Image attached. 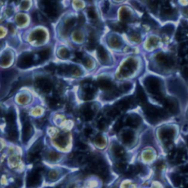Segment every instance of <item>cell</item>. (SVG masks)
<instances>
[{
    "label": "cell",
    "mask_w": 188,
    "mask_h": 188,
    "mask_svg": "<svg viewBox=\"0 0 188 188\" xmlns=\"http://www.w3.org/2000/svg\"><path fill=\"white\" fill-rule=\"evenodd\" d=\"M145 113L148 119L151 122H157L159 119L165 116V111L152 106H146L145 108Z\"/></svg>",
    "instance_id": "obj_1"
},
{
    "label": "cell",
    "mask_w": 188,
    "mask_h": 188,
    "mask_svg": "<svg viewBox=\"0 0 188 188\" xmlns=\"http://www.w3.org/2000/svg\"><path fill=\"white\" fill-rule=\"evenodd\" d=\"M41 174L38 171H32L27 177V186L29 188L38 186L41 182Z\"/></svg>",
    "instance_id": "obj_2"
},
{
    "label": "cell",
    "mask_w": 188,
    "mask_h": 188,
    "mask_svg": "<svg viewBox=\"0 0 188 188\" xmlns=\"http://www.w3.org/2000/svg\"><path fill=\"white\" fill-rule=\"evenodd\" d=\"M33 134V128L31 124L28 121H25L23 125V128H22V140L23 142H27Z\"/></svg>",
    "instance_id": "obj_3"
},
{
    "label": "cell",
    "mask_w": 188,
    "mask_h": 188,
    "mask_svg": "<svg viewBox=\"0 0 188 188\" xmlns=\"http://www.w3.org/2000/svg\"><path fill=\"white\" fill-rule=\"evenodd\" d=\"M146 87H148V89L151 92L154 93H158L160 91V84L158 80L155 78H149L148 79Z\"/></svg>",
    "instance_id": "obj_4"
},
{
    "label": "cell",
    "mask_w": 188,
    "mask_h": 188,
    "mask_svg": "<svg viewBox=\"0 0 188 188\" xmlns=\"http://www.w3.org/2000/svg\"><path fill=\"white\" fill-rule=\"evenodd\" d=\"M164 104H165V107L168 109V111L173 114H176L179 111L178 105L174 100L166 99L164 102Z\"/></svg>",
    "instance_id": "obj_5"
},
{
    "label": "cell",
    "mask_w": 188,
    "mask_h": 188,
    "mask_svg": "<svg viewBox=\"0 0 188 188\" xmlns=\"http://www.w3.org/2000/svg\"><path fill=\"white\" fill-rule=\"evenodd\" d=\"M8 126L9 128L7 131V138L10 140H11V141H16V140H17L19 137L18 131H17L16 128L15 127V125H8Z\"/></svg>",
    "instance_id": "obj_6"
},
{
    "label": "cell",
    "mask_w": 188,
    "mask_h": 188,
    "mask_svg": "<svg viewBox=\"0 0 188 188\" xmlns=\"http://www.w3.org/2000/svg\"><path fill=\"white\" fill-rule=\"evenodd\" d=\"M160 137L162 140H170V139L173 137V135H174V131L170 128H162L160 131Z\"/></svg>",
    "instance_id": "obj_7"
},
{
    "label": "cell",
    "mask_w": 188,
    "mask_h": 188,
    "mask_svg": "<svg viewBox=\"0 0 188 188\" xmlns=\"http://www.w3.org/2000/svg\"><path fill=\"white\" fill-rule=\"evenodd\" d=\"M38 86L44 92H49L52 89V84L47 79H41L38 81Z\"/></svg>",
    "instance_id": "obj_8"
},
{
    "label": "cell",
    "mask_w": 188,
    "mask_h": 188,
    "mask_svg": "<svg viewBox=\"0 0 188 188\" xmlns=\"http://www.w3.org/2000/svg\"><path fill=\"white\" fill-rule=\"evenodd\" d=\"M141 122V119L138 116L132 115L130 116L127 119V124L132 127H138Z\"/></svg>",
    "instance_id": "obj_9"
},
{
    "label": "cell",
    "mask_w": 188,
    "mask_h": 188,
    "mask_svg": "<svg viewBox=\"0 0 188 188\" xmlns=\"http://www.w3.org/2000/svg\"><path fill=\"white\" fill-rule=\"evenodd\" d=\"M68 135L66 134H60L58 137H57L56 140L57 144L60 147L65 148L67 145L68 142Z\"/></svg>",
    "instance_id": "obj_10"
},
{
    "label": "cell",
    "mask_w": 188,
    "mask_h": 188,
    "mask_svg": "<svg viewBox=\"0 0 188 188\" xmlns=\"http://www.w3.org/2000/svg\"><path fill=\"white\" fill-rule=\"evenodd\" d=\"M134 140V134L131 131H125L122 134V141L125 144H130Z\"/></svg>",
    "instance_id": "obj_11"
},
{
    "label": "cell",
    "mask_w": 188,
    "mask_h": 188,
    "mask_svg": "<svg viewBox=\"0 0 188 188\" xmlns=\"http://www.w3.org/2000/svg\"><path fill=\"white\" fill-rule=\"evenodd\" d=\"M113 153L116 157L118 158H122L125 155V152L124 150L122 148L121 146L118 145H115L113 148Z\"/></svg>",
    "instance_id": "obj_12"
},
{
    "label": "cell",
    "mask_w": 188,
    "mask_h": 188,
    "mask_svg": "<svg viewBox=\"0 0 188 188\" xmlns=\"http://www.w3.org/2000/svg\"><path fill=\"white\" fill-rule=\"evenodd\" d=\"M86 159H87V157H86L85 155H83V154H79V155L75 156L72 161L73 163H74V165H79L83 164L86 161Z\"/></svg>",
    "instance_id": "obj_13"
},
{
    "label": "cell",
    "mask_w": 188,
    "mask_h": 188,
    "mask_svg": "<svg viewBox=\"0 0 188 188\" xmlns=\"http://www.w3.org/2000/svg\"><path fill=\"white\" fill-rule=\"evenodd\" d=\"M82 114H83V117L86 120H90V119H93L94 116L93 111L91 109H89V108H86L82 111Z\"/></svg>",
    "instance_id": "obj_14"
},
{
    "label": "cell",
    "mask_w": 188,
    "mask_h": 188,
    "mask_svg": "<svg viewBox=\"0 0 188 188\" xmlns=\"http://www.w3.org/2000/svg\"><path fill=\"white\" fill-rule=\"evenodd\" d=\"M7 122L8 123V125H15L16 121V114L15 112L13 111H10L7 115Z\"/></svg>",
    "instance_id": "obj_15"
},
{
    "label": "cell",
    "mask_w": 188,
    "mask_h": 188,
    "mask_svg": "<svg viewBox=\"0 0 188 188\" xmlns=\"http://www.w3.org/2000/svg\"><path fill=\"white\" fill-rule=\"evenodd\" d=\"M99 87H101L102 89H105V90H108V89H110L112 87V84L110 81L106 79L101 80L99 81Z\"/></svg>",
    "instance_id": "obj_16"
},
{
    "label": "cell",
    "mask_w": 188,
    "mask_h": 188,
    "mask_svg": "<svg viewBox=\"0 0 188 188\" xmlns=\"http://www.w3.org/2000/svg\"><path fill=\"white\" fill-rule=\"evenodd\" d=\"M60 158V154H57L56 152H54V151H50V152L48 153L47 154V159L49 160L52 161V162H55Z\"/></svg>",
    "instance_id": "obj_17"
},
{
    "label": "cell",
    "mask_w": 188,
    "mask_h": 188,
    "mask_svg": "<svg viewBox=\"0 0 188 188\" xmlns=\"http://www.w3.org/2000/svg\"><path fill=\"white\" fill-rule=\"evenodd\" d=\"M42 146H43L42 142H41L38 141L37 142L33 145V147L32 148V149H31L32 154H36V153L39 152V151L41 150V148H42Z\"/></svg>",
    "instance_id": "obj_18"
},
{
    "label": "cell",
    "mask_w": 188,
    "mask_h": 188,
    "mask_svg": "<svg viewBox=\"0 0 188 188\" xmlns=\"http://www.w3.org/2000/svg\"><path fill=\"white\" fill-rule=\"evenodd\" d=\"M137 94H138V99L141 100V102H146V95H145V92H143V90L142 89V88H140V87L138 88Z\"/></svg>",
    "instance_id": "obj_19"
},
{
    "label": "cell",
    "mask_w": 188,
    "mask_h": 188,
    "mask_svg": "<svg viewBox=\"0 0 188 188\" xmlns=\"http://www.w3.org/2000/svg\"><path fill=\"white\" fill-rule=\"evenodd\" d=\"M171 179H172V181H173V184H174L176 186L179 185V184H181V178H180L179 176H178L177 175H176V174L172 175Z\"/></svg>",
    "instance_id": "obj_20"
},
{
    "label": "cell",
    "mask_w": 188,
    "mask_h": 188,
    "mask_svg": "<svg viewBox=\"0 0 188 188\" xmlns=\"http://www.w3.org/2000/svg\"><path fill=\"white\" fill-rule=\"evenodd\" d=\"M95 144L98 146H104L105 144L104 139L103 137H101V136L97 137L95 138Z\"/></svg>",
    "instance_id": "obj_21"
},
{
    "label": "cell",
    "mask_w": 188,
    "mask_h": 188,
    "mask_svg": "<svg viewBox=\"0 0 188 188\" xmlns=\"http://www.w3.org/2000/svg\"><path fill=\"white\" fill-rule=\"evenodd\" d=\"M49 178L51 180H55L58 178V173L55 170H52L49 173Z\"/></svg>",
    "instance_id": "obj_22"
},
{
    "label": "cell",
    "mask_w": 188,
    "mask_h": 188,
    "mask_svg": "<svg viewBox=\"0 0 188 188\" xmlns=\"http://www.w3.org/2000/svg\"><path fill=\"white\" fill-rule=\"evenodd\" d=\"M130 87H131V85L130 84H128V83H126V84H122L121 87V89L122 91H124V92H127V91L130 90Z\"/></svg>",
    "instance_id": "obj_23"
},
{
    "label": "cell",
    "mask_w": 188,
    "mask_h": 188,
    "mask_svg": "<svg viewBox=\"0 0 188 188\" xmlns=\"http://www.w3.org/2000/svg\"><path fill=\"white\" fill-rule=\"evenodd\" d=\"M106 122H105V120H101L98 122V128L99 129H101V130H103V129L105 128V127H106Z\"/></svg>",
    "instance_id": "obj_24"
},
{
    "label": "cell",
    "mask_w": 188,
    "mask_h": 188,
    "mask_svg": "<svg viewBox=\"0 0 188 188\" xmlns=\"http://www.w3.org/2000/svg\"><path fill=\"white\" fill-rule=\"evenodd\" d=\"M144 140H145V142H146L151 143V141H152V136H151V134H147L146 135H145Z\"/></svg>",
    "instance_id": "obj_25"
},
{
    "label": "cell",
    "mask_w": 188,
    "mask_h": 188,
    "mask_svg": "<svg viewBox=\"0 0 188 188\" xmlns=\"http://www.w3.org/2000/svg\"><path fill=\"white\" fill-rule=\"evenodd\" d=\"M182 75L185 79H188V67L184 68L182 71Z\"/></svg>",
    "instance_id": "obj_26"
},
{
    "label": "cell",
    "mask_w": 188,
    "mask_h": 188,
    "mask_svg": "<svg viewBox=\"0 0 188 188\" xmlns=\"http://www.w3.org/2000/svg\"><path fill=\"white\" fill-rule=\"evenodd\" d=\"M93 133V131L90 128H86L85 130V135L87 137H90Z\"/></svg>",
    "instance_id": "obj_27"
},
{
    "label": "cell",
    "mask_w": 188,
    "mask_h": 188,
    "mask_svg": "<svg viewBox=\"0 0 188 188\" xmlns=\"http://www.w3.org/2000/svg\"><path fill=\"white\" fill-rule=\"evenodd\" d=\"M180 169H181V172H183V173H187L188 172V168L187 166H182Z\"/></svg>",
    "instance_id": "obj_28"
},
{
    "label": "cell",
    "mask_w": 188,
    "mask_h": 188,
    "mask_svg": "<svg viewBox=\"0 0 188 188\" xmlns=\"http://www.w3.org/2000/svg\"><path fill=\"white\" fill-rule=\"evenodd\" d=\"M184 188H188V184H187V185L185 186V187H184Z\"/></svg>",
    "instance_id": "obj_29"
},
{
    "label": "cell",
    "mask_w": 188,
    "mask_h": 188,
    "mask_svg": "<svg viewBox=\"0 0 188 188\" xmlns=\"http://www.w3.org/2000/svg\"><path fill=\"white\" fill-rule=\"evenodd\" d=\"M166 188H171V187H167Z\"/></svg>",
    "instance_id": "obj_30"
},
{
    "label": "cell",
    "mask_w": 188,
    "mask_h": 188,
    "mask_svg": "<svg viewBox=\"0 0 188 188\" xmlns=\"http://www.w3.org/2000/svg\"><path fill=\"white\" fill-rule=\"evenodd\" d=\"M0 149H1V145H0Z\"/></svg>",
    "instance_id": "obj_31"
}]
</instances>
